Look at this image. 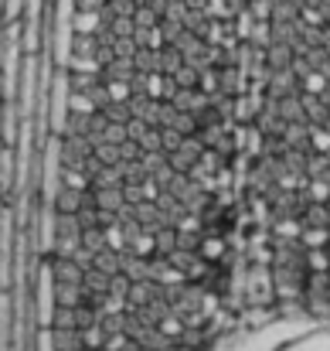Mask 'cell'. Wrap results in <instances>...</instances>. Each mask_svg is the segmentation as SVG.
<instances>
[{"label": "cell", "mask_w": 330, "mask_h": 351, "mask_svg": "<svg viewBox=\"0 0 330 351\" xmlns=\"http://www.w3.org/2000/svg\"><path fill=\"white\" fill-rule=\"evenodd\" d=\"M92 269H99V273H106V276H116L119 273V252L116 249H99L96 256H92Z\"/></svg>", "instance_id": "obj_9"}, {"label": "cell", "mask_w": 330, "mask_h": 351, "mask_svg": "<svg viewBox=\"0 0 330 351\" xmlns=\"http://www.w3.org/2000/svg\"><path fill=\"white\" fill-rule=\"evenodd\" d=\"M58 178H62L65 188H75V191H89V188H92V178H89L82 167H68V164H62Z\"/></svg>", "instance_id": "obj_7"}, {"label": "cell", "mask_w": 330, "mask_h": 351, "mask_svg": "<svg viewBox=\"0 0 330 351\" xmlns=\"http://www.w3.org/2000/svg\"><path fill=\"white\" fill-rule=\"evenodd\" d=\"M164 82H167L164 72H147V96L150 99H164Z\"/></svg>", "instance_id": "obj_28"}, {"label": "cell", "mask_w": 330, "mask_h": 351, "mask_svg": "<svg viewBox=\"0 0 330 351\" xmlns=\"http://www.w3.org/2000/svg\"><path fill=\"white\" fill-rule=\"evenodd\" d=\"M68 113H82V117H92L96 113V103L89 93H72L68 96Z\"/></svg>", "instance_id": "obj_16"}, {"label": "cell", "mask_w": 330, "mask_h": 351, "mask_svg": "<svg viewBox=\"0 0 330 351\" xmlns=\"http://www.w3.org/2000/svg\"><path fill=\"white\" fill-rule=\"evenodd\" d=\"M110 27H112V34L116 38H123V34H133V17H110Z\"/></svg>", "instance_id": "obj_37"}, {"label": "cell", "mask_w": 330, "mask_h": 351, "mask_svg": "<svg viewBox=\"0 0 330 351\" xmlns=\"http://www.w3.org/2000/svg\"><path fill=\"white\" fill-rule=\"evenodd\" d=\"M82 331V348H103V341H106V331H103V324L96 321V324H89V328H79Z\"/></svg>", "instance_id": "obj_20"}, {"label": "cell", "mask_w": 330, "mask_h": 351, "mask_svg": "<svg viewBox=\"0 0 330 351\" xmlns=\"http://www.w3.org/2000/svg\"><path fill=\"white\" fill-rule=\"evenodd\" d=\"M0 51H3V34H0Z\"/></svg>", "instance_id": "obj_46"}, {"label": "cell", "mask_w": 330, "mask_h": 351, "mask_svg": "<svg viewBox=\"0 0 330 351\" xmlns=\"http://www.w3.org/2000/svg\"><path fill=\"white\" fill-rule=\"evenodd\" d=\"M92 154L103 160V164H119V143H99V147H92Z\"/></svg>", "instance_id": "obj_30"}, {"label": "cell", "mask_w": 330, "mask_h": 351, "mask_svg": "<svg viewBox=\"0 0 330 351\" xmlns=\"http://www.w3.org/2000/svg\"><path fill=\"white\" fill-rule=\"evenodd\" d=\"M48 259V266H51V276H55V283H82V266L72 259V256H45Z\"/></svg>", "instance_id": "obj_1"}, {"label": "cell", "mask_w": 330, "mask_h": 351, "mask_svg": "<svg viewBox=\"0 0 330 351\" xmlns=\"http://www.w3.org/2000/svg\"><path fill=\"white\" fill-rule=\"evenodd\" d=\"M140 164H143V171H147V174H157V171L167 164V150H143Z\"/></svg>", "instance_id": "obj_24"}, {"label": "cell", "mask_w": 330, "mask_h": 351, "mask_svg": "<svg viewBox=\"0 0 330 351\" xmlns=\"http://www.w3.org/2000/svg\"><path fill=\"white\" fill-rule=\"evenodd\" d=\"M129 276L126 273H116V276H110V293H116V297H126V290H129Z\"/></svg>", "instance_id": "obj_40"}, {"label": "cell", "mask_w": 330, "mask_h": 351, "mask_svg": "<svg viewBox=\"0 0 330 351\" xmlns=\"http://www.w3.org/2000/svg\"><path fill=\"white\" fill-rule=\"evenodd\" d=\"M96 82H103V75H96V72H68V86H72V93H89Z\"/></svg>", "instance_id": "obj_14"}, {"label": "cell", "mask_w": 330, "mask_h": 351, "mask_svg": "<svg viewBox=\"0 0 330 351\" xmlns=\"http://www.w3.org/2000/svg\"><path fill=\"white\" fill-rule=\"evenodd\" d=\"M55 304L58 307H79V304H86L82 283H55Z\"/></svg>", "instance_id": "obj_5"}, {"label": "cell", "mask_w": 330, "mask_h": 351, "mask_svg": "<svg viewBox=\"0 0 330 351\" xmlns=\"http://www.w3.org/2000/svg\"><path fill=\"white\" fill-rule=\"evenodd\" d=\"M92 202H96V208H110V212H119L126 205L123 188H92Z\"/></svg>", "instance_id": "obj_8"}, {"label": "cell", "mask_w": 330, "mask_h": 351, "mask_svg": "<svg viewBox=\"0 0 330 351\" xmlns=\"http://www.w3.org/2000/svg\"><path fill=\"white\" fill-rule=\"evenodd\" d=\"M126 249H129V252H136V256H147V259H150V256L157 252L153 232H143V229H140V232H136L133 239H129V242H126Z\"/></svg>", "instance_id": "obj_11"}, {"label": "cell", "mask_w": 330, "mask_h": 351, "mask_svg": "<svg viewBox=\"0 0 330 351\" xmlns=\"http://www.w3.org/2000/svg\"><path fill=\"white\" fill-rule=\"evenodd\" d=\"M181 65H184V55H181L174 45H164V48H160V72H164V75H174Z\"/></svg>", "instance_id": "obj_13"}, {"label": "cell", "mask_w": 330, "mask_h": 351, "mask_svg": "<svg viewBox=\"0 0 330 351\" xmlns=\"http://www.w3.org/2000/svg\"><path fill=\"white\" fill-rule=\"evenodd\" d=\"M89 96H92V103H96V110H103L106 103H112L110 93H106V82H96L92 89H89Z\"/></svg>", "instance_id": "obj_42"}, {"label": "cell", "mask_w": 330, "mask_h": 351, "mask_svg": "<svg viewBox=\"0 0 330 351\" xmlns=\"http://www.w3.org/2000/svg\"><path fill=\"white\" fill-rule=\"evenodd\" d=\"M201 252H205L208 259H218L221 252H225V242H221V239H215V235H208V239L201 242Z\"/></svg>", "instance_id": "obj_39"}, {"label": "cell", "mask_w": 330, "mask_h": 351, "mask_svg": "<svg viewBox=\"0 0 330 351\" xmlns=\"http://www.w3.org/2000/svg\"><path fill=\"white\" fill-rule=\"evenodd\" d=\"M103 117L110 119V123H126L133 113H129L126 103H106V106H103Z\"/></svg>", "instance_id": "obj_29"}, {"label": "cell", "mask_w": 330, "mask_h": 351, "mask_svg": "<svg viewBox=\"0 0 330 351\" xmlns=\"http://www.w3.org/2000/svg\"><path fill=\"white\" fill-rule=\"evenodd\" d=\"M157 328H160V335H167L170 341H177V335L184 331V321H181V317H177L174 311H167V314H164V317L157 321Z\"/></svg>", "instance_id": "obj_17"}, {"label": "cell", "mask_w": 330, "mask_h": 351, "mask_svg": "<svg viewBox=\"0 0 330 351\" xmlns=\"http://www.w3.org/2000/svg\"><path fill=\"white\" fill-rule=\"evenodd\" d=\"M170 103L177 106V113H194V117H198V113L208 110L212 99H208L205 93H198V89H177V93L170 96Z\"/></svg>", "instance_id": "obj_2"}, {"label": "cell", "mask_w": 330, "mask_h": 351, "mask_svg": "<svg viewBox=\"0 0 330 351\" xmlns=\"http://www.w3.org/2000/svg\"><path fill=\"white\" fill-rule=\"evenodd\" d=\"M112 55H119V58H133V55H136V41H133V34H123V38L112 34Z\"/></svg>", "instance_id": "obj_26"}, {"label": "cell", "mask_w": 330, "mask_h": 351, "mask_svg": "<svg viewBox=\"0 0 330 351\" xmlns=\"http://www.w3.org/2000/svg\"><path fill=\"white\" fill-rule=\"evenodd\" d=\"M55 351H82V331L79 328H51Z\"/></svg>", "instance_id": "obj_4"}, {"label": "cell", "mask_w": 330, "mask_h": 351, "mask_svg": "<svg viewBox=\"0 0 330 351\" xmlns=\"http://www.w3.org/2000/svg\"><path fill=\"white\" fill-rule=\"evenodd\" d=\"M99 24H103V10H75L72 14V31L75 34H96Z\"/></svg>", "instance_id": "obj_6"}, {"label": "cell", "mask_w": 330, "mask_h": 351, "mask_svg": "<svg viewBox=\"0 0 330 351\" xmlns=\"http://www.w3.org/2000/svg\"><path fill=\"white\" fill-rule=\"evenodd\" d=\"M160 31H164V41L174 45V41L181 38V31H184V21H170V17H167V21H160Z\"/></svg>", "instance_id": "obj_31"}, {"label": "cell", "mask_w": 330, "mask_h": 351, "mask_svg": "<svg viewBox=\"0 0 330 351\" xmlns=\"http://www.w3.org/2000/svg\"><path fill=\"white\" fill-rule=\"evenodd\" d=\"M92 256H96V252H89L86 245H79V249L72 252V259H75V263H79L82 269H89V266H92Z\"/></svg>", "instance_id": "obj_43"}, {"label": "cell", "mask_w": 330, "mask_h": 351, "mask_svg": "<svg viewBox=\"0 0 330 351\" xmlns=\"http://www.w3.org/2000/svg\"><path fill=\"white\" fill-rule=\"evenodd\" d=\"M103 136H106L110 143H123V140H126V123H106Z\"/></svg>", "instance_id": "obj_41"}, {"label": "cell", "mask_w": 330, "mask_h": 351, "mask_svg": "<svg viewBox=\"0 0 330 351\" xmlns=\"http://www.w3.org/2000/svg\"><path fill=\"white\" fill-rule=\"evenodd\" d=\"M0 99H3V82H0Z\"/></svg>", "instance_id": "obj_47"}, {"label": "cell", "mask_w": 330, "mask_h": 351, "mask_svg": "<svg viewBox=\"0 0 330 351\" xmlns=\"http://www.w3.org/2000/svg\"><path fill=\"white\" fill-rule=\"evenodd\" d=\"M181 140H184V133L177 130V126H160V147L170 154V150H177L181 147Z\"/></svg>", "instance_id": "obj_27"}, {"label": "cell", "mask_w": 330, "mask_h": 351, "mask_svg": "<svg viewBox=\"0 0 330 351\" xmlns=\"http://www.w3.org/2000/svg\"><path fill=\"white\" fill-rule=\"evenodd\" d=\"M140 157H143V147H140L136 140L126 136V140L119 143V160H140Z\"/></svg>", "instance_id": "obj_32"}, {"label": "cell", "mask_w": 330, "mask_h": 351, "mask_svg": "<svg viewBox=\"0 0 330 351\" xmlns=\"http://www.w3.org/2000/svg\"><path fill=\"white\" fill-rule=\"evenodd\" d=\"M174 82H177V89H194V86H198V69H194L191 62H184V65L174 72Z\"/></svg>", "instance_id": "obj_23"}, {"label": "cell", "mask_w": 330, "mask_h": 351, "mask_svg": "<svg viewBox=\"0 0 330 351\" xmlns=\"http://www.w3.org/2000/svg\"><path fill=\"white\" fill-rule=\"evenodd\" d=\"M140 147L143 150H164L160 147V126H147V133L140 136Z\"/></svg>", "instance_id": "obj_36"}, {"label": "cell", "mask_w": 330, "mask_h": 351, "mask_svg": "<svg viewBox=\"0 0 330 351\" xmlns=\"http://www.w3.org/2000/svg\"><path fill=\"white\" fill-rule=\"evenodd\" d=\"M133 338L126 335V331H112V335H106V341H103V348L106 351H123L126 345H129Z\"/></svg>", "instance_id": "obj_35"}, {"label": "cell", "mask_w": 330, "mask_h": 351, "mask_svg": "<svg viewBox=\"0 0 330 351\" xmlns=\"http://www.w3.org/2000/svg\"><path fill=\"white\" fill-rule=\"evenodd\" d=\"M140 188H143V202H157V195H160V184H157V178H153V174H147V178L140 181Z\"/></svg>", "instance_id": "obj_38"}, {"label": "cell", "mask_w": 330, "mask_h": 351, "mask_svg": "<svg viewBox=\"0 0 330 351\" xmlns=\"http://www.w3.org/2000/svg\"><path fill=\"white\" fill-rule=\"evenodd\" d=\"M174 229H177V232H198V229H201V219H198V212H184V215L174 222Z\"/></svg>", "instance_id": "obj_33"}, {"label": "cell", "mask_w": 330, "mask_h": 351, "mask_svg": "<svg viewBox=\"0 0 330 351\" xmlns=\"http://www.w3.org/2000/svg\"><path fill=\"white\" fill-rule=\"evenodd\" d=\"M82 202H92V188L89 191H75V188H58V195H55V212H79L82 208Z\"/></svg>", "instance_id": "obj_3"}, {"label": "cell", "mask_w": 330, "mask_h": 351, "mask_svg": "<svg viewBox=\"0 0 330 351\" xmlns=\"http://www.w3.org/2000/svg\"><path fill=\"white\" fill-rule=\"evenodd\" d=\"M103 82H106V93H110L112 103H126L133 96V89H129L126 79H103Z\"/></svg>", "instance_id": "obj_21"}, {"label": "cell", "mask_w": 330, "mask_h": 351, "mask_svg": "<svg viewBox=\"0 0 330 351\" xmlns=\"http://www.w3.org/2000/svg\"><path fill=\"white\" fill-rule=\"evenodd\" d=\"M170 126H177V130H181L184 136H191V133L198 130V117H194V113H177Z\"/></svg>", "instance_id": "obj_34"}, {"label": "cell", "mask_w": 330, "mask_h": 351, "mask_svg": "<svg viewBox=\"0 0 330 351\" xmlns=\"http://www.w3.org/2000/svg\"><path fill=\"white\" fill-rule=\"evenodd\" d=\"M133 65H136L140 72H160V51H153V48H136Z\"/></svg>", "instance_id": "obj_12"}, {"label": "cell", "mask_w": 330, "mask_h": 351, "mask_svg": "<svg viewBox=\"0 0 330 351\" xmlns=\"http://www.w3.org/2000/svg\"><path fill=\"white\" fill-rule=\"evenodd\" d=\"M82 239V245L89 249V252H99V249H106V235H103V226H89V229H82L79 232Z\"/></svg>", "instance_id": "obj_15"}, {"label": "cell", "mask_w": 330, "mask_h": 351, "mask_svg": "<svg viewBox=\"0 0 330 351\" xmlns=\"http://www.w3.org/2000/svg\"><path fill=\"white\" fill-rule=\"evenodd\" d=\"M198 232H177V249H198Z\"/></svg>", "instance_id": "obj_44"}, {"label": "cell", "mask_w": 330, "mask_h": 351, "mask_svg": "<svg viewBox=\"0 0 330 351\" xmlns=\"http://www.w3.org/2000/svg\"><path fill=\"white\" fill-rule=\"evenodd\" d=\"M157 17H160V14H157L150 3H136V10H133V24H136V27H153Z\"/></svg>", "instance_id": "obj_25"}, {"label": "cell", "mask_w": 330, "mask_h": 351, "mask_svg": "<svg viewBox=\"0 0 330 351\" xmlns=\"http://www.w3.org/2000/svg\"><path fill=\"white\" fill-rule=\"evenodd\" d=\"M106 0H75V10H103Z\"/></svg>", "instance_id": "obj_45"}, {"label": "cell", "mask_w": 330, "mask_h": 351, "mask_svg": "<svg viewBox=\"0 0 330 351\" xmlns=\"http://www.w3.org/2000/svg\"><path fill=\"white\" fill-rule=\"evenodd\" d=\"M103 235H106V245H110V249H116V252H123V249H126V232H123V226H119V222L103 226Z\"/></svg>", "instance_id": "obj_22"}, {"label": "cell", "mask_w": 330, "mask_h": 351, "mask_svg": "<svg viewBox=\"0 0 330 351\" xmlns=\"http://www.w3.org/2000/svg\"><path fill=\"white\" fill-rule=\"evenodd\" d=\"M96 48H99V38L96 34H75L72 38V55H96Z\"/></svg>", "instance_id": "obj_18"}, {"label": "cell", "mask_w": 330, "mask_h": 351, "mask_svg": "<svg viewBox=\"0 0 330 351\" xmlns=\"http://www.w3.org/2000/svg\"><path fill=\"white\" fill-rule=\"evenodd\" d=\"M133 72H136L133 58H119V55H116L110 65L103 69V79H126V82H129V79H133Z\"/></svg>", "instance_id": "obj_10"}, {"label": "cell", "mask_w": 330, "mask_h": 351, "mask_svg": "<svg viewBox=\"0 0 330 351\" xmlns=\"http://www.w3.org/2000/svg\"><path fill=\"white\" fill-rule=\"evenodd\" d=\"M48 328H79L75 307H58V304H55V314H51V324H48Z\"/></svg>", "instance_id": "obj_19"}]
</instances>
